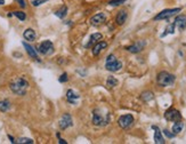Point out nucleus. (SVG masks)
Wrapping results in <instances>:
<instances>
[{
  "label": "nucleus",
  "instance_id": "nucleus-1",
  "mask_svg": "<svg viewBox=\"0 0 186 144\" xmlns=\"http://www.w3.org/2000/svg\"><path fill=\"white\" fill-rule=\"evenodd\" d=\"M9 87L14 94L19 95V96H24L26 94L27 88H29V83L23 78H17V79L11 81Z\"/></svg>",
  "mask_w": 186,
  "mask_h": 144
},
{
  "label": "nucleus",
  "instance_id": "nucleus-2",
  "mask_svg": "<svg viewBox=\"0 0 186 144\" xmlns=\"http://www.w3.org/2000/svg\"><path fill=\"white\" fill-rule=\"evenodd\" d=\"M110 122V113H102L101 109L94 110L93 124L95 126H106Z\"/></svg>",
  "mask_w": 186,
  "mask_h": 144
},
{
  "label": "nucleus",
  "instance_id": "nucleus-3",
  "mask_svg": "<svg viewBox=\"0 0 186 144\" xmlns=\"http://www.w3.org/2000/svg\"><path fill=\"white\" fill-rule=\"evenodd\" d=\"M175 76L171 74L167 71H162L160 72L158 77H156V83L160 85L161 87H168V86H171L172 83H175Z\"/></svg>",
  "mask_w": 186,
  "mask_h": 144
},
{
  "label": "nucleus",
  "instance_id": "nucleus-4",
  "mask_svg": "<svg viewBox=\"0 0 186 144\" xmlns=\"http://www.w3.org/2000/svg\"><path fill=\"white\" fill-rule=\"evenodd\" d=\"M105 68L108 71H111V72H116L119 71L120 69L122 68V63L120 61L116 60V57L111 54V55H108V58H106V62H105Z\"/></svg>",
  "mask_w": 186,
  "mask_h": 144
},
{
  "label": "nucleus",
  "instance_id": "nucleus-5",
  "mask_svg": "<svg viewBox=\"0 0 186 144\" xmlns=\"http://www.w3.org/2000/svg\"><path fill=\"white\" fill-rule=\"evenodd\" d=\"M182 11V8H171V9H164L161 13H159L158 15L154 17V21H160V19H167L171 16L176 15L177 13Z\"/></svg>",
  "mask_w": 186,
  "mask_h": 144
},
{
  "label": "nucleus",
  "instance_id": "nucleus-6",
  "mask_svg": "<svg viewBox=\"0 0 186 144\" xmlns=\"http://www.w3.org/2000/svg\"><path fill=\"white\" fill-rule=\"evenodd\" d=\"M38 52L42 55H50L54 53V45L52 41L49 40H45L42 41L40 45L38 46Z\"/></svg>",
  "mask_w": 186,
  "mask_h": 144
},
{
  "label": "nucleus",
  "instance_id": "nucleus-7",
  "mask_svg": "<svg viewBox=\"0 0 186 144\" xmlns=\"http://www.w3.org/2000/svg\"><path fill=\"white\" fill-rule=\"evenodd\" d=\"M118 124L123 129L130 128L131 126H133V124H134V117L131 114H123V116H121L119 118Z\"/></svg>",
  "mask_w": 186,
  "mask_h": 144
},
{
  "label": "nucleus",
  "instance_id": "nucleus-8",
  "mask_svg": "<svg viewBox=\"0 0 186 144\" xmlns=\"http://www.w3.org/2000/svg\"><path fill=\"white\" fill-rule=\"evenodd\" d=\"M164 118L167 119L168 121H178L182 119V114L178 110H176L174 108H171L169 110H167L164 112Z\"/></svg>",
  "mask_w": 186,
  "mask_h": 144
},
{
  "label": "nucleus",
  "instance_id": "nucleus-9",
  "mask_svg": "<svg viewBox=\"0 0 186 144\" xmlns=\"http://www.w3.org/2000/svg\"><path fill=\"white\" fill-rule=\"evenodd\" d=\"M145 45H146V42L143 41V40H141V41L136 42V44H134V45L126 47V49L128 50V52H130V53L137 54V53H139V52L143 50V48L145 47Z\"/></svg>",
  "mask_w": 186,
  "mask_h": 144
},
{
  "label": "nucleus",
  "instance_id": "nucleus-10",
  "mask_svg": "<svg viewBox=\"0 0 186 144\" xmlns=\"http://www.w3.org/2000/svg\"><path fill=\"white\" fill-rule=\"evenodd\" d=\"M73 125L72 124V117L69 113H64L63 117L61 118L60 120V127L61 129H66L67 127H71Z\"/></svg>",
  "mask_w": 186,
  "mask_h": 144
},
{
  "label": "nucleus",
  "instance_id": "nucleus-11",
  "mask_svg": "<svg viewBox=\"0 0 186 144\" xmlns=\"http://www.w3.org/2000/svg\"><path fill=\"white\" fill-rule=\"evenodd\" d=\"M105 21H106V15H105L104 13H98V14H96V15L90 19V23L93 25H95V27L103 24Z\"/></svg>",
  "mask_w": 186,
  "mask_h": 144
},
{
  "label": "nucleus",
  "instance_id": "nucleus-12",
  "mask_svg": "<svg viewBox=\"0 0 186 144\" xmlns=\"http://www.w3.org/2000/svg\"><path fill=\"white\" fill-rule=\"evenodd\" d=\"M175 25L178 28L179 30L183 31L186 29V16L185 15H178L175 19Z\"/></svg>",
  "mask_w": 186,
  "mask_h": 144
},
{
  "label": "nucleus",
  "instance_id": "nucleus-13",
  "mask_svg": "<svg viewBox=\"0 0 186 144\" xmlns=\"http://www.w3.org/2000/svg\"><path fill=\"white\" fill-rule=\"evenodd\" d=\"M106 47H108V44L105 41H98L97 44H95L93 47V55L94 56L99 55V53H101L104 48H106Z\"/></svg>",
  "mask_w": 186,
  "mask_h": 144
},
{
  "label": "nucleus",
  "instance_id": "nucleus-14",
  "mask_svg": "<svg viewBox=\"0 0 186 144\" xmlns=\"http://www.w3.org/2000/svg\"><path fill=\"white\" fill-rule=\"evenodd\" d=\"M152 128L155 130L154 132V142L156 144H164V138L162 136V134H161V130L156 126H152Z\"/></svg>",
  "mask_w": 186,
  "mask_h": 144
},
{
  "label": "nucleus",
  "instance_id": "nucleus-15",
  "mask_svg": "<svg viewBox=\"0 0 186 144\" xmlns=\"http://www.w3.org/2000/svg\"><path fill=\"white\" fill-rule=\"evenodd\" d=\"M79 94H77L73 89H69V91H66V99L67 101L70 103H72V104H75L77 103V101L79 100Z\"/></svg>",
  "mask_w": 186,
  "mask_h": 144
},
{
  "label": "nucleus",
  "instance_id": "nucleus-16",
  "mask_svg": "<svg viewBox=\"0 0 186 144\" xmlns=\"http://www.w3.org/2000/svg\"><path fill=\"white\" fill-rule=\"evenodd\" d=\"M23 37H24V39L27 40V41H33V40H36L37 34H36V31H34L33 29H26V30L24 31V33H23Z\"/></svg>",
  "mask_w": 186,
  "mask_h": 144
},
{
  "label": "nucleus",
  "instance_id": "nucleus-17",
  "mask_svg": "<svg viewBox=\"0 0 186 144\" xmlns=\"http://www.w3.org/2000/svg\"><path fill=\"white\" fill-rule=\"evenodd\" d=\"M127 17H128V14H127L126 11H120L119 13H118V15H116V24L118 25H122V24H125V22L127 21Z\"/></svg>",
  "mask_w": 186,
  "mask_h": 144
},
{
  "label": "nucleus",
  "instance_id": "nucleus-18",
  "mask_svg": "<svg viewBox=\"0 0 186 144\" xmlns=\"http://www.w3.org/2000/svg\"><path fill=\"white\" fill-rule=\"evenodd\" d=\"M102 36L101 33H93L91 36H90V39H89V41H88V44L86 45V47L88 48V47H90V46H93L95 45V44H97L98 42V40H101L102 39Z\"/></svg>",
  "mask_w": 186,
  "mask_h": 144
},
{
  "label": "nucleus",
  "instance_id": "nucleus-19",
  "mask_svg": "<svg viewBox=\"0 0 186 144\" xmlns=\"http://www.w3.org/2000/svg\"><path fill=\"white\" fill-rule=\"evenodd\" d=\"M23 46H24V48L26 49V53L30 55V57L34 58V60H38V55H37V52L33 49V47L30 46L29 44H26V42H23Z\"/></svg>",
  "mask_w": 186,
  "mask_h": 144
},
{
  "label": "nucleus",
  "instance_id": "nucleus-20",
  "mask_svg": "<svg viewBox=\"0 0 186 144\" xmlns=\"http://www.w3.org/2000/svg\"><path fill=\"white\" fill-rule=\"evenodd\" d=\"M183 128H184V124H183L180 120L175 121V124H174V126H172V133L175 134V135H177V134H179L180 132H182Z\"/></svg>",
  "mask_w": 186,
  "mask_h": 144
},
{
  "label": "nucleus",
  "instance_id": "nucleus-21",
  "mask_svg": "<svg viewBox=\"0 0 186 144\" xmlns=\"http://www.w3.org/2000/svg\"><path fill=\"white\" fill-rule=\"evenodd\" d=\"M11 109V102L8 100H2L0 101V111L1 112H6Z\"/></svg>",
  "mask_w": 186,
  "mask_h": 144
},
{
  "label": "nucleus",
  "instance_id": "nucleus-22",
  "mask_svg": "<svg viewBox=\"0 0 186 144\" xmlns=\"http://www.w3.org/2000/svg\"><path fill=\"white\" fill-rule=\"evenodd\" d=\"M141 97L144 102H149V101L154 99V95H153L152 91H144V93H142Z\"/></svg>",
  "mask_w": 186,
  "mask_h": 144
},
{
  "label": "nucleus",
  "instance_id": "nucleus-23",
  "mask_svg": "<svg viewBox=\"0 0 186 144\" xmlns=\"http://www.w3.org/2000/svg\"><path fill=\"white\" fill-rule=\"evenodd\" d=\"M175 28H176L175 23H171V24H169V25L167 27V29H166V31H164L163 33L161 34V37L163 38V37H166L167 34H172L174 32H175Z\"/></svg>",
  "mask_w": 186,
  "mask_h": 144
},
{
  "label": "nucleus",
  "instance_id": "nucleus-24",
  "mask_svg": "<svg viewBox=\"0 0 186 144\" xmlns=\"http://www.w3.org/2000/svg\"><path fill=\"white\" fill-rule=\"evenodd\" d=\"M66 14H67V7L66 6H63L61 9H58V11L55 13V15L57 16V17H60V19H64V17L66 16Z\"/></svg>",
  "mask_w": 186,
  "mask_h": 144
},
{
  "label": "nucleus",
  "instance_id": "nucleus-25",
  "mask_svg": "<svg viewBox=\"0 0 186 144\" xmlns=\"http://www.w3.org/2000/svg\"><path fill=\"white\" fill-rule=\"evenodd\" d=\"M106 83H108V87H116V85L119 83V81L114 78V77H112V76H110L108 78V80H106Z\"/></svg>",
  "mask_w": 186,
  "mask_h": 144
},
{
  "label": "nucleus",
  "instance_id": "nucleus-26",
  "mask_svg": "<svg viewBox=\"0 0 186 144\" xmlns=\"http://www.w3.org/2000/svg\"><path fill=\"white\" fill-rule=\"evenodd\" d=\"M13 15L16 16L19 21H25V19H26L25 13H23V11H14V13H13Z\"/></svg>",
  "mask_w": 186,
  "mask_h": 144
},
{
  "label": "nucleus",
  "instance_id": "nucleus-27",
  "mask_svg": "<svg viewBox=\"0 0 186 144\" xmlns=\"http://www.w3.org/2000/svg\"><path fill=\"white\" fill-rule=\"evenodd\" d=\"M17 143H19V144H32L33 143V140L27 138V137H21V138L17 140Z\"/></svg>",
  "mask_w": 186,
  "mask_h": 144
},
{
  "label": "nucleus",
  "instance_id": "nucleus-28",
  "mask_svg": "<svg viewBox=\"0 0 186 144\" xmlns=\"http://www.w3.org/2000/svg\"><path fill=\"white\" fill-rule=\"evenodd\" d=\"M125 1H126V0H111V1L108 2V5H110V6H119V5L125 4Z\"/></svg>",
  "mask_w": 186,
  "mask_h": 144
},
{
  "label": "nucleus",
  "instance_id": "nucleus-29",
  "mask_svg": "<svg viewBox=\"0 0 186 144\" xmlns=\"http://www.w3.org/2000/svg\"><path fill=\"white\" fill-rule=\"evenodd\" d=\"M46 1H48V0H33L31 4H32V6H34V7H38V6H40L41 4H45Z\"/></svg>",
  "mask_w": 186,
  "mask_h": 144
},
{
  "label": "nucleus",
  "instance_id": "nucleus-30",
  "mask_svg": "<svg viewBox=\"0 0 186 144\" xmlns=\"http://www.w3.org/2000/svg\"><path fill=\"white\" fill-rule=\"evenodd\" d=\"M67 80H69V78H67L66 73H63V74H62V76L58 78V81H60V83H66Z\"/></svg>",
  "mask_w": 186,
  "mask_h": 144
},
{
  "label": "nucleus",
  "instance_id": "nucleus-31",
  "mask_svg": "<svg viewBox=\"0 0 186 144\" xmlns=\"http://www.w3.org/2000/svg\"><path fill=\"white\" fill-rule=\"evenodd\" d=\"M163 133H164V135H166V136L168 137V138H172V137H175V134L171 133V132H169L168 129H164Z\"/></svg>",
  "mask_w": 186,
  "mask_h": 144
},
{
  "label": "nucleus",
  "instance_id": "nucleus-32",
  "mask_svg": "<svg viewBox=\"0 0 186 144\" xmlns=\"http://www.w3.org/2000/svg\"><path fill=\"white\" fill-rule=\"evenodd\" d=\"M17 2H19V5L21 6L22 8H25L26 7V2H25V0H16Z\"/></svg>",
  "mask_w": 186,
  "mask_h": 144
},
{
  "label": "nucleus",
  "instance_id": "nucleus-33",
  "mask_svg": "<svg viewBox=\"0 0 186 144\" xmlns=\"http://www.w3.org/2000/svg\"><path fill=\"white\" fill-rule=\"evenodd\" d=\"M58 143H60V144H67L66 142H65V141H64V140H61V138H60V141H58Z\"/></svg>",
  "mask_w": 186,
  "mask_h": 144
},
{
  "label": "nucleus",
  "instance_id": "nucleus-34",
  "mask_svg": "<svg viewBox=\"0 0 186 144\" xmlns=\"http://www.w3.org/2000/svg\"><path fill=\"white\" fill-rule=\"evenodd\" d=\"M8 137H9V140H11V143H15V141H14V138H13V137H11V135H8Z\"/></svg>",
  "mask_w": 186,
  "mask_h": 144
},
{
  "label": "nucleus",
  "instance_id": "nucleus-35",
  "mask_svg": "<svg viewBox=\"0 0 186 144\" xmlns=\"http://www.w3.org/2000/svg\"><path fill=\"white\" fill-rule=\"evenodd\" d=\"M5 4V0H0V6H1V5H4Z\"/></svg>",
  "mask_w": 186,
  "mask_h": 144
}]
</instances>
